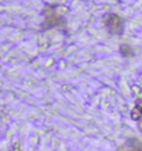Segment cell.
<instances>
[{"mask_svg": "<svg viewBox=\"0 0 142 151\" xmlns=\"http://www.w3.org/2000/svg\"><path fill=\"white\" fill-rule=\"evenodd\" d=\"M52 61H53V60H52V59H50V60L47 62V67H49V66H50L51 63H52Z\"/></svg>", "mask_w": 142, "mask_h": 151, "instance_id": "8992f818", "label": "cell"}, {"mask_svg": "<svg viewBox=\"0 0 142 151\" xmlns=\"http://www.w3.org/2000/svg\"><path fill=\"white\" fill-rule=\"evenodd\" d=\"M141 117V110L138 109L137 107L132 110V112H131V118L133 119V120H139Z\"/></svg>", "mask_w": 142, "mask_h": 151, "instance_id": "3957f363", "label": "cell"}, {"mask_svg": "<svg viewBox=\"0 0 142 151\" xmlns=\"http://www.w3.org/2000/svg\"><path fill=\"white\" fill-rule=\"evenodd\" d=\"M132 90H133V91H135V92L138 93V94L140 93V88H139L138 86H133V87H132Z\"/></svg>", "mask_w": 142, "mask_h": 151, "instance_id": "277c9868", "label": "cell"}, {"mask_svg": "<svg viewBox=\"0 0 142 151\" xmlns=\"http://www.w3.org/2000/svg\"><path fill=\"white\" fill-rule=\"evenodd\" d=\"M103 21L111 32L118 34L122 32L123 27L121 24V19H120V17H118L117 15H107L103 18Z\"/></svg>", "mask_w": 142, "mask_h": 151, "instance_id": "6da1fadb", "label": "cell"}, {"mask_svg": "<svg viewBox=\"0 0 142 151\" xmlns=\"http://www.w3.org/2000/svg\"><path fill=\"white\" fill-rule=\"evenodd\" d=\"M139 128H140V130L142 131V120H140V121H139Z\"/></svg>", "mask_w": 142, "mask_h": 151, "instance_id": "52a82bcc", "label": "cell"}, {"mask_svg": "<svg viewBox=\"0 0 142 151\" xmlns=\"http://www.w3.org/2000/svg\"><path fill=\"white\" fill-rule=\"evenodd\" d=\"M120 50L121 52L125 55V56H131V55H133V50H132V48L131 47H129V46H121V48H120Z\"/></svg>", "mask_w": 142, "mask_h": 151, "instance_id": "7a4b0ae2", "label": "cell"}, {"mask_svg": "<svg viewBox=\"0 0 142 151\" xmlns=\"http://www.w3.org/2000/svg\"><path fill=\"white\" fill-rule=\"evenodd\" d=\"M137 108H138V109H140L142 111V101H137Z\"/></svg>", "mask_w": 142, "mask_h": 151, "instance_id": "5b68a950", "label": "cell"}]
</instances>
